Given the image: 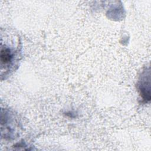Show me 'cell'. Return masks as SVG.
Instances as JSON below:
<instances>
[{
	"mask_svg": "<svg viewBox=\"0 0 151 151\" xmlns=\"http://www.w3.org/2000/svg\"><path fill=\"white\" fill-rule=\"evenodd\" d=\"M11 34L8 35L1 30V75L5 78L14 70L19 56L18 44Z\"/></svg>",
	"mask_w": 151,
	"mask_h": 151,
	"instance_id": "6da1fadb",
	"label": "cell"
}]
</instances>
